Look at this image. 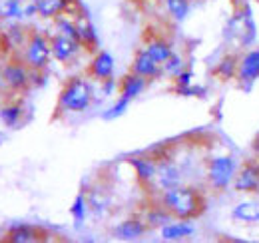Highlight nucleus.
Returning a JSON list of instances; mask_svg holds the SVG:
<instances>
[{
  "mask_svg": "<svg viewBox=\"0 0 259 243\" xmlns=\"http://www.w3.org/2000/svg\"><path fill=\"white\" fill-rule=\"evenodd\" d=\"M76 26H78V40L82 42V46L86 48H96L98 46V32L94 28V24L86 18V16H80L76 20Z\"/></svg>",
  "mask_w": 259,
  "mask_h": 243,
  "instance_id": "20",
  "label": "nucleus"
},
{
  "mask_svg": "<svg viewBox=\"0 0 259 243\" xmlns=\"http://www.w3.org/2000/svg\"><path fill=\"white\" fill-rule=\"evenodd\" d=\"M20 116H22V108H20V106H4V108L0 110V118H2V122H4L6 126H10V128L18 126Z\"/></svg>",
  "mask_w": 259,
  "mask_h": 243,
  "instance_id": "30",
  "label": "nucleus"
},
{
  "mask_svg": "<svg viewBox=\"0 0 259 243\" xmlns=\"http://www.w3.org/2000/svg\"><path fill=\"white\" fill-rule=\"evenodd\" d=\"M148 229V223L140 217H130L124 219L118 227H116V235L124 241H134V239H140Z\"/></svg>",
  "mask_w": 259,
  "mask_h": 243,
  "instance_id": "15",
  "label": "nucleus"
},
{
  "mask_svg": "<svg viewBox=\"0 0 259 243\" xmlns=\"http://www.w3.org/2000/svg\"><path fill=\"white\" fill-rule=\"evenodd\" d=\"M243 2H247V0H231L233 6H239V4H243Z\"/></svg>",
  "mask_w": 259,
  "mask_h": 243,
  "instance_id": "35",
  "label": "nucleus"
},
{
  "mask_svg": "<svg viewBox=\"0 0 259 243\" xmlns=\"http://www.w3.org/2000/svg\"><path fill=\"white\" fill-rule=\"evenodd\" d=\"M8 239L14 243H32V241H38L40 237H38V233L34 231L32 227H28V225H20V227H16V229L10 231Z\"/></svg>",
  "mask_w": 259,
  "mask_h": 243,
  "instance_id": "27",
  "label": "nucleus"
},
{
  "mask_svg": "<svg viewBox=\"0 0 259 243\" xmlns=\"http://www.w3.org/2000/svg\"><path fill=\"white\" fill-rule=\"evenodd\" d=\"M0 80H2V74H0Z\"/></svg>",
  "mask_w": 259,
  "mask_h": 243,
  "instance_id": "38",
  "label": "nucleus"
},
{
  "mask_svg": "<svg viewBox=\"0 0 259 243\" xmlns=\"http://www.w3.org/2000/svg\"><path fill=\"white\" fill-rule=\"evenodd\" d=\"M146 50L156 58V60L163 64V62L169 60V56L174 54V48H171V44L167 42V40H160V38H154V40H150L148 42V46H146Z\"/></svg>",
  "mask_w": 259,
  "mask_h": 243,
  "instance_id": "22",
  "label": "nucleus"
},
{
  "mask_svg": "<svg viewBox=\"0 0 259 243\" xmlns=\"http://www.w3.org/2000/svg\"><path fill=\"white\" fill-rule=\"evenodd\" d=\"M0 140H2V136H0ZM0 144H2V142H0Z\"/></svg>",
  "mask_w": 259,
  "mask_h": 243,
  "instance_id": "37",
  "label": "nucleus"
},
{
  "mask_svg": "<svg viewBox=\"0 0 259 243\" xmlns=\"http://www.w3.org/2000/svg\"><path fill=\"white\" fill-rule=\"evenodd\" d=\"M92 102H96V88L86 78H72L58 96L60 110L70 114L86 112L92 106Z\"/></svg>",
  "mask_w": 259,
  "mask_h": 243,
  "instance_id": "3",
  "label": "nucleus"
},
{
  "mask_svg": "<svg viewBox=\"0 0 259 243\" xmlns=\"http://www.w3.org/2000/svg\"><path fill=\"white\" fill-rule=\"evenodd\" d=\"M128 108H130V100H126L124 96H120V98H118V102H116V104H112V106L102 114V118H104V120H108V122L118 120L120 116H124V114H126V110H128Z\"/></svg>",
  "mask_w": 259,
  "mask_h": 243,
  "instance_id": "28",
  "label": "nucleus"
},
{
  "mask_svg": "<svg viewBox=\"0 0 259 243\" xmlns=\"http://www.w3.org/2000/svg\"><path fill=\"white\" fill-rule=\"evenodd\" d=\"M222 36H224L226 44L237 48V50H249V48H253L257 44L259 26L255 22V16H253L249 0L239 4V6H233L231 16L224 24Z\"/></svg>",
  "mask_w": 259,
  "mask_h": 243,
  "instance_id": "1",
  "label": "nucleus"
},
{
  "mask_svg": "<svg viewBox=\"0 0 259 243\" xmlns=\"http://www.w3.org/2000/svg\"><path fill=\"white\" fill-rule=\"evenodd\" d=\"M50 58H52V42L42 34H32L26 44V64L32 70H44Z\"/></svg>",
  "mask_w": 259,
  "mask_h": 243,
  "instance_id": "6",
  "label": "nucleus"
},
{
  "mask_svg": "<svg viewBox=\"0 0 259 243\" xmlns=\"http://www.w3.org/2000/svg\"><path fill=\"white\" fill-rule=\"evenodd\" d=\"M50 42H52V56H54V60L64 62V64L70 60H74L76 54H78L80 48H82V42H80V40L64 36V34H56Z\"/></svg>",
  "mask_w": 259,
  "mask_h": 243,
  "instance_id": "9",
  "label": "nucleus"
},
{
  "mask_svg": "<svg viewBox=\"0 0 259 243\" xmlns=\"http://www.w3.org/2000/svg\"><path fill=\"white\" fill-rule=\"evenodd\" d=\"M174 80H176V86H190V84H194V72L184 68Z\"/></svg>",
  "mask_w": 259,
  "mask_h": 243,
  "instance_id": "33",
  "label": "nucleus"
},
{
  "mask_svg": "<svg viewBox=\"0 0 259 243\" xmlns=\"http://www.w3.org/2000/svg\"><path fill=\"white\" fill-rule=\"evenodd\" d=\"M259 80V46L243 50L239 54V68L235 84H255Z\"/></svg>",
  "mask_w": 259,
  "mask_h": 243,
  "instance_id": "7",
  "label": "nucleus"
},
{
  "mask_svg": "<svg viewBox=\"0 0 259 243\" xmlns=\"http://www.w3.org/2000/svg\"><path fill=\"white\" fill-rule=\"evenodd\" d=\"M182 180H184V174H182V168H180L178 164H174L171 159H162V161L158 164L156 183H158V187H160L162 191L180 185Z\"/></svg>",
  "mask_w": 259,
  "mask_h": 243,
  "instance_id": "11",
  "label": "nucleus"
},
{
  "mask_svg": "<svg viewBox=\"0 0 259 243\" xmlns=\"http://www.w3.org/2000/svg\"><path fill=\"white\" fill-rule=\"evenodd\" d=\"M88 70H90V76H92L94 80H98V82L112 78V76H114V70H116L114 56H112L110 52H106V50H100L96 56L92 58Z\"/></svg>",
  "mask_w": 259,
  "mask_h": 243,
  "instance_id": "12",
  "label": "nucleus"
},
{
  "mask_svg": "<svg viewBox=\"0 0 259 243\" xmlns=\"http://www.w3.org/2000/svg\"><path fill=\"white\" fill-rule=\"evenodd\" d=\"M237 68H239V54L237 52H227L213 66V76L220 82H235L237 78Z\"/></svg>",
  "mask_w": 259,
  "mask_h": 243,
  "instance_id": "13",
  "label": "nucleus"
},
{
  "mask_svg": "<svg viewBox=\"0 0 259 243\" xmlns=\"http://www.w3.org/2000/svg\"><path fill=\"white\" fill-rule=\"evenodd\" d=\"M195 233V227L190 223V219H180V221H169L162 227L163 241H182L188 239Z\"/></svg>",
  "mask_w": 259,
  "mask_h": 243,
  "instance_id": "14",
  "label": "nucleus"
},
{
  "mask_svg": "<svg viewBox=\"0 0 259 243\" xmlns=\"http://www.w3.org/2000/svg\"><path fill=\"white\" fill-rule=\"evenodd\" d=\"M22 2H28V0H22Z\"/></svg>",
  "mask_w": 259,
  "mask_h": 243,
  "instance_id": "39",
  "label": "nucleus"
},
{
  "mask_svg": "<svg viewBox=\"0 0 259 243\" xmlns=\"http://www.w3.org/2000/svg\"><path fill=\"white\" fill-rule=\"evenodd\" d=\"M251 2H255V4H259V0H251Z\"/></svg>",
  "mask_w": 259,
  "mask_h": 243,
  "instance_id": "36",
  "label": "nucleus"
},
{
  "mask_svg": "<svg viewBox=\"0 0 259 243\" xmlns=\"http://www.w3.org/2000/svg\"><path fill=\"white\" fill-rule=\"evenodd\" d=\"M130 166L136 172V178L140 182L150 183L156 182V174H158V161H154L152 157H130Z\"/></svg>",
  "mask_w": 259,
  "mask_h": 243,
  "instance_id": "16",
  "label": "nucleus"
},
{
  "mask_svg": "<svg viewBox=\"0 0 259 243\" xmlns=\"http://www.w3.org/2000/svg\"><path fill=\"white\" fill-rule=\"evenodd\" d=\"M176 92L180 96H188V98H205L207 96V88L205 86H199V84H190V86H176Z\"/></svg>",
  "mask_w": 259,
  "mask_h": 243,
  "instance_id": "32",
  "label": "nucleus"
},
{
  "mask_svg": "<svg viewBox=\"0 0 259 243\" xmlns=\"http://www.w3.org/2000/svg\"><path fill=\"white\" fill-rule=\"evenodd\" d=\"M184 68H186V60H184L180 54H176V52L169 56V60L163 62V64H162V72H163V74H167V76H174V78H176V76H178V74H180Z\"/></svg>",
  "mask_w": 259,
  "mask_h": 243,
  "instance_id": "29",
  "label": "nucleus"
},
{
  "mask_svg": "<svg viewBox=\"0 0 259 243\" xmlns=\"http://www.w3.org/2000/svg\"><path fill=\"white\" fill-rule=\"evenodd\" d=\"M56 30H58V34H64V36H70V38H76V40H78V26H76V20L58 16V18H56Z\"/></svg>",
  "mask_w": 259,
  "mask_h": 243,
  "instance_id": "31",
  "label": "nucleus"
},
{
  "mask_svg": "<svg viewBox=\"0 0 259 243\" xmlns=\"http://www.w3.org/2000/svg\"><path fill=\"white\" fill-rule=\"evenodd\" d=\"M231 221L239 223V225H259V197L247 195L243 199H239L231 212H229Z\"/></svg>",
  "mask_w": 259,
  "mask_h": 243,
  "instance_id": "8",
  "label": "nucleus"
},
{
  "mask_svg": "<svg viewBox=\"0 0 259 243\" xmlns=\"http://www.w3.org/2000/svg\"><path fill=\"white\" fill-rule=\"evenodd\" d=\"M88 212H90L88 197H86L84 193H78V195L74 197L72 206H70V215L74 217V221H76L78 225H82V223L86 221V215H88Z\"/></svg>",
  "mask_w": 259,
  "mask_h": 243,
  "instance_id": "24",
  "label": "nucleus"
},
{
  "mask_svg": "<svg viewBox=\"0 0 259 243\" xmlns=\"http://www.w3.org/2000/svg\"><path fill=\"white\" fill-rule=\"evenodd\" d=\"M0 16L2 18H16V20H20V18H24L26 16V12H24V2L22 0H4L2 4H0Z\"/></svg>",
  "mask_w": 259,
  "mask_h": 243,
  "instance_id": "25",
  "label": "nucleus"
},
{
  "mask_svg": "<svg viewBox=\"0 0 259 243\" xmlns=\"http://www.w3.org/2000/svg\"><path fill=\"white\" fill-rule=\"evenodd\" d=\"M171 217H174V215L167 212L163 206H160V208H154V210L148 212L146 223H148L150 227H160V229H162L163 225H167V223L171 221Z\"/></svg>",
  "mask_w": 259,
  "mask_h": 243,
  "instance_id": "26",
  "label": "nucleus"
},
{
  "mask_svg": "<svg viewBox=\"0 0 259 243\" xmlns=\"http://www.w3.org/2000/svg\"><path fill=\"white\" fill-rule=\"evenodd\" d=\"M4 80H6V84H8L10 88L18 90V88H24V86L30 82V74H28V70H26L24 66H20V64H8V66L4 68Z\"/></svg>",
  "mask_w": 259,
  "mask_h": 243,
  "instance_id": "19",
  "label": "nucleus"
},
{
  "mask_svg": "<svg viewBox=\"0 0 259 243\" xmlns=\"http://www.w3.org/2000/svg\"><path fill=\"white\" fill-rule=\"evenodd\" d=\"M42 18H58L72 6V0H34Z\"/></svg>",
  "mask_w": 259,
  "mask_h": 243,
  "instance_id": "17",
  "label": "nucleus"
},
{
  "mask_svg": "<svg viewBox=\"0 0 259 243\" xmlns=\"http://www.w3.org/2000/svg\"><path fill=\"white\" fill-rule=\"evenodd\" d=\"M132 72L138 74V76H144L146 80H152V78H158L162 72V64L156 60L146 48L140 50L136 54V58L132 62Z\"/></svg>",
  "mask_w": 259,
  "mask_h": 243,
  "instance_id": "10",
  "label": "nucleus"
},
{
  "mask_svg": "<svg viewBox=\"0 0 259 243\" xmlns=\"http://www.w3.org/2000/svg\"><path fill=\"white\" fill-rule=\"evenodd\" d=\"M163 2H165V8H167L169 16L178 22H184L188 18L190 10H192L190 0H163Z\"/></svg>",
  "mask_w": 259,
  "mask_h": 243,
  "instance_id": "23",
  "label": "nucleus"
},
{
  "mask_svg": "<svg viewBox=\"0 0 259 243\" xmlns=\"http://www.w3.org/2000/svg\"><path fill=\"white\" fill-rule=\"evenodd\" d=\"M233 191L241 195H257L259 193V159H249L239 166L235 180H233Z\"/></svg>",
  "mask_w": 259,
  "mask_h": 243,
  "instance_id": "5",
  "label": "nucleus"
},
{
  "mask_svg": "<svg viewBox=\"0 0 259 243\" xmlns=\"http://www.w3.org/2000/svg\"><path fill=\"white\" fill-rule=\"evenodd\" d=\"M251 152H253V157L259 159V134L255 136V140H253V144H251Z\"/></svg>",
  "mask_w": 259,
  "mask_h": 243,
  "instance_id": "34",
  "label": "nucleus"
},
{
  "mask_svg": "<svg viewBox=\"0 0 259 243\" xmlns=\"http://www.w3.org/2000/svg\"><path fill=\"white\" fill-rule=\"evenodd\" d=\"M146 86H148V80L144 78V76H138V74H128L124 80H122V84H120V96H124L126 100H136L142 92L146 90Z\"/></svg>",
  "mask_w": 259,
  "mask_h": 243,
  "instance_id": "18",
  "label": "nucleus"
},
{
  "mask_svg": "<svg viewBox=\"0 0 259 243\" xmlns=\"http://www.w3.org/2000/svg\"><path fill=\"white\" fill-rule=\"evenodd\" d=\"M162 206L171 213L176 219H194L203 212L205 199L197 187L192 185H176L162 193Z\"/></svg>",
  "mask_w": 259,
  "mask_h": 243,
  "instance_id": "2",
  "label": "nucleus"
},
{
  "mask_svg": "<svg viewBox=\"0 0 259 243\" xmlns=\"http://www.w3.org/2000/svg\"><path fill=\"white\" fill-rule=\"evenodd\" d=\"M88 206H90V212L94 213V215H104V213H108L110 210V197H108V193L106 191H102V189H92L88 195Z\"/></svg>",
  "mask_w": 259,
  "mask_h": 243,
  "instance_id": "21",
  "label": "nucleus"
},
{
  "mask_svg": "<svg viewBox=\"0 0 259 243\" xmlns=\"http://www.w3.org/2000/svg\"><path fill=\"white\" fill-rule=\"evenodd\" d=\"M237 170L239 164L233 153H215L205 166V180L213 191H226L233 185Z\"/></svg>",
  "mask_w": 259,
  "mask_h": 243,
  "instance_id": "4",
  "label": "nucleus"
}]
</instances>
